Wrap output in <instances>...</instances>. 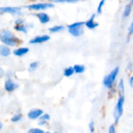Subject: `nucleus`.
Returning a JSON list of instances; mask_svg holds the SVG:
<instances>
[{"instance_id":"f8f14e48","label":"nucleus","mask_w":133,"mask_h":133,"mask_svg":"<svg viewBox=\"0 0 133 133\" xmlns=\"http://www.w3.org/2000/svg\"><path fill=\"white\" fill-rule=\"evenodd\" d=\"M10 55H11L10 48L4 44H1L0 45V55L2 57H8Z\"/></svg>"},{"instance_id":"c85d7f7f","label":"nucleus","mask_w":133,"mask_h":133,"mask_svg":"<svg viewBox=\"0 0 133 133\" xmlns=\"http://www.w3.org/2000/svg\"><path fill=\"white\" fill-rule=\"evenodd\" d=\"M46 123H47V121L41 120V119H40V121H39V122H38V124H39L40 125H45Z\"/></svg>"},{"instance_id":"393cba45","label":"nucleus","mask_w":133,"mask_h":133,"mask_svg":"<svg viewBox=\"0 0 133 133\" xmlns=\"http://www.w3.org/2000/svg\"><path fill=\"white\" fill-rule=\"evenodd\" d=\"M115 124H112L110 127H109V129H108V132L109 133H115L116 132V129H115Z\"/></svg>"},{"instance_id":"f03ea898","label":"nucleus","mask_w":133,"mask_h":133,"mask_svg":"<svg viewBox=\"0 0 133 133\" xmlns=\"http://www.w3.org/2000/svg\"><path fill=\"white\" fill-rule=\"evenodd\" d=\"M124 104H125V96L124 94H120V97H118V100L117 101L116 106L114 110V119L115 124H118L119 122V120L123 115Z\"/></svg>"},{"instance_id":"2eb2a0df","label":"nucleus","mask_w":133,"mask_h":133,"mask_svg":"<svg viewBox=\"0 0 133 133\" xmlns=\"http://www.w3.org/2000/svg\"><path fill=\"white\" fill-rule=\"evenodd\" d=\"M73 68H74L75 73H76V74H82L86 70V68L83 65H75L73 66Z\"/></svg>"},{"instance_id":"a878e982","label":"nucleus","mask_w":133,"mask_h":133,"mask_svg":"<svg viewBox=\"0 0 133 133\" xmlns=\"http://www.w3.org/2000/svg\"><path fill=\"white\" fill-rule=\"evenodd\" d=\"M94 129H95L94 122H90V124H89V129H90V132H94Z\"/></svg>"},{"instance_id":"dca6fc26","label":"nucleus","mask_w":133,"mask_h":133,"mask_svg":"<svg viewBox=\"0 0 133 133\" xmlns=\"http://www.w3.org/2000/svg\"><path fill=\"white\" fill-rule=\"evenodd\" d=\"M14 29L16 31H19V32H23L24 34L27 33V27L26 26H24L23 24H16L14 26Z\"/></svg>"},{"instance_id":"f257e3e1","label":"nucleus","mask_w":133,"mask_h":133,"mask_svg":"<svg viewBox=\"0 0 133 133\" xmlns=\"http://www.w3.org/2000/svg\"><path fill=\"white\" fill-rule=\"evenodd\" d=\"M0 41L2 44L12 47L16 46L19 43V38L8 30H3L0 32Z\"/></svg>"},{"instance_id":"9b49d317","label":"nucleus","mask_w":133,"mask_h":133,"mask_svg":"<svg viewBox=\"0 0 133 133\" xmlns=\"http://www.w3.org/2000/svg\"><path fill=\"white\" fill-rule=\"evenodd\" d=\"M36 16L38 18L41 23L45 24V23H48L50 21V16L45 12H39V13L36 14Z\"/></svg>"},{"instance_id":"4be33fe9","label":"nucleus","mask_w":133,"mask_h":133,"mask_svg":"<svg viewBox=\"0 0 133 133\" xmlns=\"http://www.w3.org/2000/svg\"><path fill=\"white\" fill-rule=\"evenodd\" d=\"M21 118H22V115H21L20 113H19V114L14 115V116L11 118V121H12V122H17L20 121Z\"/></svg>"},{"instance_id":"423d86ee","label":"nucleus","mask_w":133,"mask_h":133,"mask_svg":"<svg viewBox=\"0 0 133 133\" xmlns=\"http://www.w3.org/2000/svg\"><path fill=\"white\" fill-rule=\"evenodd\" d=\"M9 13L12 15H19L21 13V8L14 6H5L0 7V14Z\"/></svg>"},{"instance_id":"6ab92c4d","label":"nucleus","mask_w":133,"mask_h":133,"mask_svg":"<svg viewBox=\"0 0 133 133\" xmlns=\"http://www.w3.org/2000/svg\"><path fill=\"white\" fill-rule=\"evenodd\" d=\"M39 65V62H31L29 65V71L30 72H34L35 71L37 67Z\"/></svg>"},{"instance_id":"cd10ccee","label":"nucleus","mask_w":133,"mask_h":133,"mask_svg":"<svg viewBox=\"0 0 133 133\" xmlns=\"http://www.w3.org/2000/svg\"><path fill=\"white\" fill-rule=\"evenodd\" d=\"M23 22H24V21H23V19H16V24H23Z\"/></svg>"},{"instance_id":"72a5a7b5","label":"nucleus","mask_w":133,"mask_h":133,"mask_svg":"<svg viewBox=\"0 0 133 133\" xmlns=\"http://www.w3.org/2000/svg\"><path fill=\"white\" fill-rule=\"evenodd\" d=\"M2 129V123L0 122V130H1Z\"/></svg>"},{"instance_id":"a211bd4d","label":"nucleus","mask_w":133,"mask_h":133,"mask_svg":"<svg viewBox=\"0 0 133 133\" xmlns=\"http://www.w3.org/2000/svg\"><path fill=\"white\" fill-rule=\"evenodd\" d=\"M131 11H132V3H129L128 4L125 9H124V12H123V17H128L130 13H131Z\"/></svg>"},{"instance_id":"20e7f679","label":"nucleus","mask_w":133,"mask_h":133,"mask_svg":"<svg viewBox=\"0 0 133 133\" xmlns=\"http://www.w3.org/2000/svg\"><path fill=\"white\" fill-rule=\"evenodd\" d=\"M118 72H119V68L116 67L108 75H107L103 80V84L104 85V87H106L108 89H111L114 86L115 81L117 78Z\"/></svg>"},{"instance_id":"412c9836","label":"nucleus","mask_w":133,"mask_h":133,"mask_svg":"<svg viewBox=\"0 0 133 133\" xmlns=\"http://www.w3.org/2000/svg\"><path fill=\"white\" fill-rule=\"evenodd\" d=\"M106 1H107V0H101V1L99 2V5H98V6H97V13H98V14H101V13L102 12V9H103V7H104V4H105V2H106Z\"/></svg>"},{"instance_id":"f3484780","label":"nucleus","mask_w":133,"mask_h":133,"mask_svg":"<svg viewBox=\"0 0 133 133\" xmlns=\"http://www.w3.org/2000/svg\"><path fill=\"white\" fill-rule=\"evenodd\" d=\"M64 29H65V27H64L63 26L58 25V26H55L50 27V28L48 29V30H49L51 33H58V32L62 31Z\"/></svg>"},{"instance_id":"0eeeda50","label":"nucleus","mask_w":133,"mask_h":133,"mask_svg":"<svg viewBox=\"0 0 133 133\" xmlns=\"http://www.w3.org/2000/svg\"><path fill=\"white\" fill-rule=\"evenodd\" d=\"M18 84L16 83L15 82H13L12 79H8L5 82V84H4V87H5V90L7 91V92H12L14 91L16 89L18 88Z\"/></svg>"},{"instance_id":"7c9ffc66","label":"nucleus","mask_w":133,"mask_h":133,"mask_svg":"<svg viewBox=\"0 0 133 133\" xmlns=\"http://www.w3.org/2000/svg\"><path fill=\"white\" fill-rule=\"evenodd\" d=\"M129 34H133V20L132 24H131V26H130V27H129Z\"/></svg>"},{"instance_id":"b1692460","label":"nucleus","mask_w":133,"mask_h":133,"mask_svg":"<svg viewBox=\"0 0 133 133\" xmlns=\"http://www.w3.org/2000/svg\"><path fill=\"white\" fill-rule=\"evenodd\" d=\"M50 118H51V117H50V115H48V114H43L41 117H40V119L41 120H44V121H49L50 120Z\"/></svg>"},{"instance_id":"4468645a","label":"nucleus","mask_w":133,"mask_h":133,"mask_svg":"<svg viewBox=\"0 0 133 133\" xmlns=\"http://www.w3.org/2000/svg\"><path fill=\"white\" fill-rule=\"evenodd\" d=\"M75 73V71H74V68L73 66H70V67H67L64 69L63 71V75L65 76V77H70L72 76L73 74Z\"/></svg>"},{"instance_id":"6e6552de","label":"nucleus","mask_w":133,"mask_h":133,"mask_svg":"<svg viewBox=\"0 0 133 133\" xmlns=\"http://www.w3.org/2000/svg\"><path fill=\"white\" fill-rule=\"evenodd\" d=\"M95 17H96V14H93L92 16L85 22V26L87 28H88L90 30H94L98 26L99 24H98V23L95 22Z\"/></svg>"},{"instance_id":"9d476101","label":"nucleus","mask_w":133,"mask_h":133,"mask_svg":"<svg viewBox=\"0 0 133 133\" xmlns=\"http://www.w3.org/2000/svg\"><path fill=\"white\" fill-rule=\"evenodd\" d=\"M50 40V36L48 35H43V36H37L32 40L30 41V44H41L46 42Z\"/></svg>"},{"instance_id":"2f4dec72","label":"nucleus","mask_w":133,"mask_h":133,"mask_svg":"<svg viewBox=\"0 0 133 133\" xmlns=\"http://www.w3.org/2000/svg\"><path fill=\"white\" fill-rule=\"evenodd\" d=\"M129 84H130V86L132 87H133V76H132V77L130 78V79H129Z\"/></svg>"},{"instance_id":"473e14b6","label":"nucleus","mask_w":133,"mask_h":133,"mask_svg":"<svg viewBox=\"0 0 133 133\" xmlns=\"http://www.w3.org/2000/svg\"><path fill=\"white\" fill-rule=\"evenodd\" d=\"M79 0H67V2L68 3H74V2H76Z\"/></svg>"},{"instance_id":"7ed1b4c3","label":"nucleus","mask_w":133,"mask_h":133,"mask_svg":"<svg viewBox=\"0 0 133 133\" xmlns=\"http://www.w3.org/2000/svg\"><path fill=\"white\" fill-rule=\"evenodd\" d=\"M71 35L74 37H80L83 35L85 28V22H76L67 26Z\"/></svg>"},{"instance_id":"aec40b11","label":"nucleus","mask_w":133,"mask_h":133,"mask_svg":"<svg viewBox=\"0 0 133 133\" xmlns=\"http://www.w3.org/2000/svg\"><path fill=\"white\" fill-rule=\"evenodd\" d=\"M118 90H119L121 94H124V92H125V83H124V80L122 79H120V81H119Z\"/></svg>"},{"instance_id":"39448f33","label":"nucleus","mask_w":133,"mask_h":133,"mask_svg":"<svg viewBox=\"0 0 133 133\" xmlns=\"http://www.w3.org/2000/svg\"><path fill=\"white\" fill-rule=\"evenodd\" d=\"M54 7L53 2H41V3H34L26 6V8L30 10L34 11H41L45 10L48 9H51Z\"/></svg>"},{"instance_id":"ddd939ff","label":"nucleus","mask_w":133,"mask_h":133,"mask_svg":"<svg viewBox=\"0 0 133 133\" xmlns=\"http://www.w3.org/2000/svg\"><path fill=\"white\" fill-rule=\"evenodd\" d=\"M29 52L28 48H19L13 51V55L16 56H23Z\"/></svg>"},{"instance_id":"f704fd0d","label":"nucleus","mask_w":133,"mask_h":133,"mask_svg":"<svg viewBox=\"0 0 133 133\" xmlns=\"http://www.w3.org/2000/svg\"><path fill=\"white\" fill-rule=\"evenodd\" d=\"M130 1H132V2H133V0H130Z\"/></svg>"},{"instance_id":"1a4fd4ad","label":"nucleus","mask_w":133,"mask_h":133,"mask_svg":"<svg viewBox=\"0 0 133 133\" xmlns=\"http://www.w3.org/2000/svg\"><path fill=\"white\" fill-rule=\"evenodd\" d=\"M43 114H44V111L41 109H33L28 112L27 117L30 119H37V118H40V117Z\"/></svg>"},{"instance_id":"5701e85b","label":"nucleus","mask_w":133,"mask_h":133,"mask_svg":"<svg viewBox=\"0 0 133 133\" xmlns=\"http://www.w3.org/2000/svg\"><path fill=\"white\" fill-rule=\"evenodd\" d=\"M29 133H44V130L40 129H31L28 130Z\"/></svg>"},{"instance_id":"c756f323","label":"nucleus","mask_w":133,"mask_h":133,"mask_svg":"<svg viewBox=\"0 0 133 133\" xmlns=\"http://www.w3.org/2000/svg\"><path fill=\"white\" fill-rule=\"evenodd\" d=\"M4 75H5V72H4V70H3L2 68H0V78L3 77V76H4Z\"/></svg>"},{"instance_id":"bb28decb","label":"nucleus","mask_w":133,"mask_h":133,"mask_svg":"<svg viewBox=\"0 0 133 133\" xmlns=\"http://www.w3.org/2000/svg\"><path fill=\"white\" fill-rule=\"evenodd\" d=\"M51 2L54 3H64V2H67V0H50Z\"/></svg>"}]
</instances>
